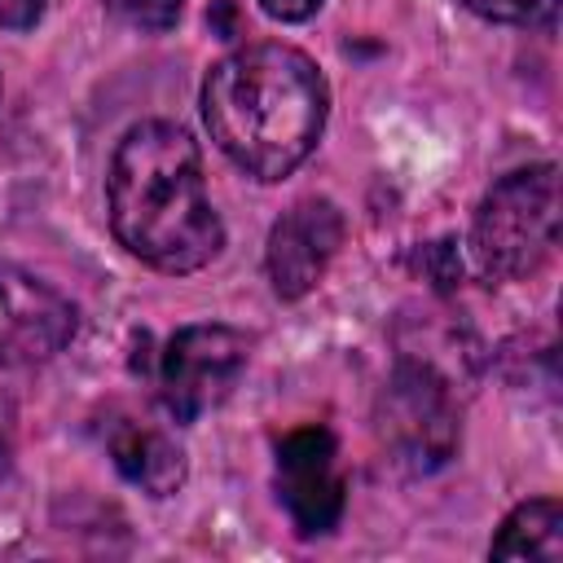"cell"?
<instances>
[{
	"mask_svg": "<svg viewBox=\"0 0 563 563\" xmlns=\"http://www.w3.org/2000/svg\"><path fill=\"white\" fill-rule=\"evenodd\" d=\"M106 449L119 466V475L128 484H136L141 493L150 497H167L185 484V453L180 444L150 427V422H136V418H119L110 431H106Z\"/></svg>",
	"mask_w": 563,
	"mask_h": 563,
	"instance_id": "9c48e42d",
	"label": "cell"
},
{
	"mask_svg": "<svg viewBox=\"0 0 563 563\" xmlns=\"http://www.w3.org/2000/svg\"><path fill=\"white\" fill-rule=\"evenodd\" d=\"M343 246V211L330 198L295 202L268 233V282L282 299H303Z\"/></svg>",
	"mask_w": 563,
	"mask_h": 563,
	"instance_id": "ba28073f",
	"label": "cell"
},
{
	"mask_svg": "<svg viewBox=\"0 0 563 563\" xmlns=\"http://www.w3.org/2000/svg\"><path fill=\"white\" fill-rule=\"evenodd\" d=\"M9 462H13V413L9 405H0V479L9 475Z\"/></svg>",
	"mask_w": 563,
	"mask_h": 563,
	"instance_id": "9a60e30c",
	"label": "cell"
},
{
	"mask_svg": "<svg viewBox=\"0 0 563 563\" xmlns=\"http://www.w3.org/2000/svg\"><path fill=\"white\" fill-rule=\"evenodd\" d=\"M260 9L268 18H277V22H303V18H312L321 9V0H260Z\"/></svg>",
	"mask_w": 563,
	"mask_h": 563,
	"instance_id": "5bb4252c",
	"label": "cell"
},
{
	"mask_svg": "<svg viewBox=\"0 0 563 563\" xmlns=\"http://www.w3.org/2000/svg\"><path fill=\"white\" fill-rule=\"evenodd\" d=\"M471 13L506 26H550L559 13V0H462Z\"/></svg>",
	"mask_w": 563,
	"mask_h": 563,
	"instance_id": "8fae6325",
	"label": "cell"
},
{
	"mask_svg": "<svg viewBox=\"0 0 563 563\" xmlns=\"http://www.w3.org/2000/svg\"><path fill=\"white\" fill-rule=\"evenodd\" d=\"M559 246V167L537 163L501 176L471 224V251L497 282L537 273Z\"/></svg>",
	"mask_w": 563,
	"mask_h": 563,
	"instance_id": "3957f363",
	"label": "cell"
},
{
	"mask_svg": "<svg viewBox=\"0 0 563 563\" xmlns=\"http://www.w3.org/2000/svg\"><path fill=\"white\" fill-rule=\"evenodd\" d=\"M374 431L396 466L440 471L457 453V405L444 374L427 361H400L378 391Z\"/></svg>",
	"mask_w": 563,
	"mask_h": 563,
	"instance_id": "277c9868",
	"label": "cell"
},
{
	"mask_svg": "<svg viewBox=\"0 0 563 563\" xmlns=\"http://www.w3.org/2000/svg\"><path fill=\"white\" fill-rule=\"evenodd\" d=\"M44 18V0H0V26L26 31Z\"/></svg>",
	"mask_w": 563,
	"mask_h": 563,
	"instance_id": "4fadbf2b",
	"label": "cell"
},
{
	"mask_svg": "<svg viewBox=\"0 0 563 563\" xmlns=\"http://www.w3.org/2000/svg\"><path fill=\"white\" fill-rule=\"evenodd\" d=\"M106 207L123 251L158 273H194L224 246L198 145L167 119H145L123 132L106 176Z\"/></svg>",
	"mask_w": 563,
	"mask_h": 563,
	"instance_id": "6da1fadb",
	"label": "cell"
},
{
	"mask_svg": "<svg viewBox=\"0 0 563 563\" xmlns=\"http://www.w3.org/2000/svg\"><path fill=\"white\" fill-rule=\"evenodd\" d=\"M251 343L233 325H185L167 339L158 361V391L176 422H194L216 409L242 378Z\"/></svg>",
	"mask_w": 563,
	"mask_h": 563,
	"instance_id": "5b68a950",
	"label": "cell"
},
{
	"mask_svg": "<svg viewBox=\"0 0 563 563\" xmlns=\"http://www.w3.org/2000/svg\"><path fill=\"white\" fill-rule=\"evenodd\" d=\"M75 339V303L26 268L0 264V369L57 356Z\"/></svg>",
	"mask_w": 563,
	"mask_h": 563,
	"instance_id": "52a82bcc",
	"label": "cell"
},
{
	"mask_svg": "<svg viewBox=\"0 0 563 563\" xmlns=\"http://www.w3.org/2000/svg\"><path fill=\"white\" fill-rule=\"evenodd\" d=\"M101 4H106L119 22H128V26H141V31H167V26H176L185 0H101Z\"/></svg>",
	"mask_w": 563,
	"mask_h": 563,
	"instance_id": "7c38bea8",
	"label": "cell"
},
{
	"mask_svg": "<svg viewBox=\"0 0 563 563\" xmlns=\"http://www.w3.org/2000/svg\"><path fill=\"white\" fill-rule=\"evenodd\" d=\"M277 497L303 537H321L343 519L347 484L330 427H295L277 440Z\"/></svg>",
	"mask_w": 563,
	"mask_h": 563,
	"instance_id": "8992f818",
	"label": "cell"
},
{
	"mask_svg": "<svg viewBox=\"0 0 563 563\" xmlns=\"http://www.w3.org/2000/svg\"><path fill=\"white\" fill-rule=\"evenodd\" d=\"M488 554L493 559H545V563L563 559V506L554 497L519 501L501 519Z\"/></svg>",
	"mask_w": 563,
	"mask_h": 563,
	"instance_id": "30bf717a",
	"label": "cell"
},
{
	"mask_svg": "<svg viewBox=\"0 0 563 563\" xmlns=\"http://www.w3.org/2000/svg\"><path fill=\"white\" fill-rule=\"evenodd\" d=\"M325 106L330 92L317 62L273 40L220 57L202 84L211 141L255 180H282L312 154Z\"/></svg>",
	"mask_w": 563,
	"mask_h": 563,
	"instance_id": "7a4b0ae2",
	"label": "cell"
}]
</instances>
